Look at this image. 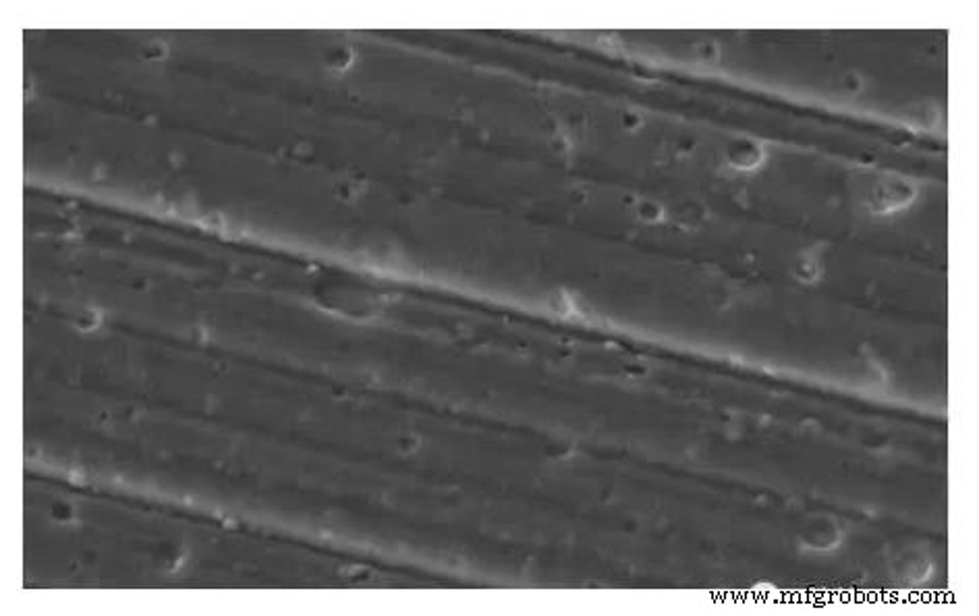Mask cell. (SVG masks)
Segmentation results:
<instances>
[{
	"label": "cell",
	"instance_id": "cell-1",
	"mask_svg": "<svg viewBox=\"0 0 979 616\" xmlns=\"http://www.w3.org/2000/svg\"><path fill=\"white\" fill-rule=\"evenodd\" d=\"M799 541L801 546L814 550V552H830L843 541V527L830 515H814L801 525Z\"/></svg>",
	"mask_w": 979,
	"mask_h": 616
},
{
	"label": "cell",
	"instance_id": "cell-2",
	"mask_svg": "<svg viewBox=\"0 0 979 616\" xmlns=\"http://www.w3.org/2000/svg\"><path fill=\"white\" fill-rule=\"evenodd\" d=\"M896 581L905 585H922L932 575V561L922 548H907L890 562Z\"/></svg>",
	"mask_w": 979,
	"mask_h": 616
},
{
	"label": "cell",
	"instance_id": "cell-3",
	"mask_svg": "<svg viewBox=\"0 0 979 616\" xmlns=\"http://www.w3.org/2000/svg\"><path fill=\"white\" fill-rule=\"evenodd\" d=\"M793 274L797 276L801 283L814 284L822 278L824 266L820 263V258H817L816 253H803V255H799L797 262L793 263Z\"/></svg>",
	"mask_w": 979,
	"mask_h": 616
}]
</instances>
